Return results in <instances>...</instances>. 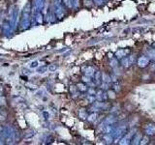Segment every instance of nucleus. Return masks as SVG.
<instances>
[{
    "mask_svg": "<svg viewBox=\"0 0 155 145\" xmlns=\"http://www.w3.org/2000/svg\"><path fill=\"white\" fill-rule=\"evenodd\" d=\"M36 67H38V62L37 61H33L31 64H30V68H32V69L36 68Z\"/></svg>",
    "mask_w": 155,
    "mask_h": 145,
    "instance_id": "f257e3e1",
    "label": "nucleus"
},
{
    "mask_svg": "<svg viewBox=\"0 0 155 145\" xmlns=\"http://www.w3.org/2000/svg\"><path fill=\"white\" fill-rule=\"evenodd\" d=\"M0 56H1V54H0Z\"/></svg>",
    "mask_w": 155,
    "mask_h": 145,
    "instance_id": "7ed1b4c3",
    "label": "nucleus"
},
{
    "mask_svg": "<svg viewBox=\"0 0 155 145\" xmlns=\"http://www.w3.org/2000/svg\"><path fill=\"white\" fill-rule=\"evenodd\" d=\"M56 69V67H55V66H50V67H48V70H50V71H52H52H54V70H55Z\"/></svg>",
    "mask_w": 155,
    "mask_h": 145,
    "instance_id": "f03ea898",
    "label": "nucleus"
}]
</instances>
